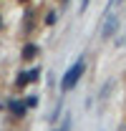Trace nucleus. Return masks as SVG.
I'll return each mask as SVG.
<instances>
[{"label": "nucleus", "mask_w": 126, "mask_h": 131, "mask_svg": "<svg viewBox=\"0 0 126 131\" xmlns=\"http://www.w3.org/2000/svg\"><path fill=\"white\" fill-rule=\"evenodd\" d=\"M81 76H83V61H76V63L68 68V73L63 76L61 88H63V91H71V88H73V86L81 81Z\"/></svg>", "instance_id": "nucleus-1"}, {"label": "nucleus", "mask_w": 126, "mask_h": 131, "mask_svg": "<svg viewBox=\"0 0 126 131\" xmlns=\"http://www.w3.org/2000/svg\"><path fill=\"white\" fill-rule=\"evenodd\" d=\"M119 3H121V0H111V5H119Z\"/></svg>", "instance_id": "nucleus-10"}, {"label": "nucleus", "mask_w": 126, "mask_h": 131, "mask_svg": "<svg viewBox=\"0 0 126 131\" xmlns=\"http://www.w3.org/2000/svg\"><path fill=\"white\" fill-rule=\"evenodd\" d=\"M35 53H38V46H35V43H25V48H23V61H33Z\"/></svg>", "instance_id": "nucleus-3"}, {"label": "nucleus", "mask_w": 126, "mask_h": 131, "mask_svg": "<svg viewBox=\"0 0 126 131\" xmlns=\"http://www.w3.org/2000/svg\"><path fill=\"white\" fill-rule=\"evenodd\" d=\"M10 108H13V114H15V116H23V114H25V101H13Z\"/></svg>", "instance_id": "nucleus-4"}, {"label": "nucleus", "mask_w": 126, "mask_h": 131, "mask_svg": "<svg viewBox=\"0 0 126 131\" xmlns=\"http://www.w3.org/2000/svg\"><path fill=\"white\" fill-rule=\"evenodd\" d=\"M86 5H88V0H81V10H86Z\"/></svg>", "instance_id": "nucleus-9"}, {"label": "nucleus", "mask_w": 126, "mask_h": 131, "mask_svg": "<svg viewBox=\"0 0 126 131\" xmlns=\"http://www.w3.org/2000/svg\"><path fill=\"white\" fill-rule=\"evenodd\" d=\"M58 131H71V118H68V116L63 118V124L58 126Z\"/></svg>", "instance_id": "nucleus-7"}, {"label": "nucleus", "mask_w": 126, "mask_h": 131, "mask_svg": "<svg viewBox=\"0 0 126 131\" xmlns=\"http://www.w3.org/2000/svg\"><path fill=\"white\" fill-rule=\"evenodd\" d=\"M38 106V96H28L25 98V108H35Z\"/></svg>", "instance_id": "nucleus-5"}, {"label": "nucleus", "mask_w": 126, "mask_h": 131, "mask_svg": "<svg viewBox=\"0 0 126 131\" xmlns=\"http://www.w3.org/2000/svg\"><path fill=\"white\" fill-rule=\"evenodd\" d=\"M28 81H38V68H33L30 73H28Z\"/></svg>", "instance_id": "nucleus-8"}, {"label": "nucleus", "mask_w": 126, "mask_h": 131, "mask_svg": "<svg viewBox=\"0 0 126 131\" xmlns=\"http://www.w3.org/2000/svg\"><path fill=\"white\" fill-rule=\"evenodd\" d=\"M116 25H119V18H116V15H109V18H106V23H103L101 38H103V40H109V38H111V33L116 30Z\"/></svg>", "instance_id": "nucleus-2"}, {"label": "nucleus", "mask_w": 126, "mask_h": 131, "mask_svg": "<svg viewBox=\"0 0 126 131\" xmlns=\"http://www.w3.org/2000/svg\"><path fill=\"white\" fill-rule=\"evenodd\" d=\"M25 83H28V73H20V76H18V86H15V88H25Z\"/></svg>", "instance_id": "nucleus-6"}]
</instances>
